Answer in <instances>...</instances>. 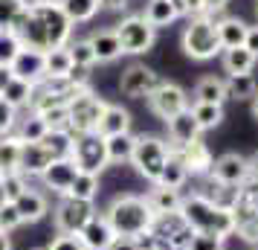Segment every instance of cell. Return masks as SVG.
<instances>
[{
  "instance_id": "obj_1",
  "label": "cell",
  "mask_w": 258,
  "mask_h": 250,
  "mask_svg": "<svg viewBox=\"0 0 258 250\" xmlns=\"http://www.w3.org/2000/svg\"><path fill=\"white\" fill-rule=\"evenodd\" d=\"M12 32L26 49H38V53H49L70 44L73 24L67 15L61 12L55 0H35L26 6V12L18 18Z\"/></svg>"
},
{
  "instance_id": "obj_2",
  "label": "cell",
  "mask_w": 258,
  "mask_h": 250,
  "mask_svg": "<svg viewBox=\"0 0 258 250\" xmlns=\"http://www.w3.org/2000/svg\"><path fill=\"white\" fill-rule=\"evenodd\" d=\"M180 215H183V221L191 227V233H209V236H232L235 233V215L229 207H223V204H215L212 198L206 195H186L183 201H180Z\"/></svg>"
},
{
  "instance_id": "obj_3",
  "label": "cell",
  "mask_w": 258,
  "mask_h": 250,
  "mask_svg": "<svg viewBox=\"0 0 258 250\" xmlns=\"http://www.w3.org/2000/svg\"><path fill=\"white\" fill-rule=\"evenodd\" d=\"M105 218H107V224L113 227L116 236L137 238V236H142V233L151 230L157 215L151 213L148 201L140 198V195H119V198H113L110 207L105 210Z\"/></svg>"
},
{
  "instance_id": "obj_4",
  "label": "cell",
  "mask_w": 258,
  "mask_h": 250,
  "mask_svg": "<svg viewBox=\"0 0 258 250\" xmlns=\"http://www.w3.org/2000/svg\"><path fill=\"white\" fill-rule=\"evenodd\" d=\"M183 53L195 61H209L221 53V41H218L212 15H200V18L188 21V26L183 29Z\"/></svg>"
},
{
  "instance_id": "obj_5",
  "label": "cell",
  "mask_w": 258,
  "mask_h": 250,
  "mask_svg": "<svg viewBox=\"0 0 258 250\" xmlns=\"http://www.w3.org/2000/svg\"><path fill=\"white\" fill-rule=\"evenodd\" d=\"M171 155V148L165 140L160 137H151V134H142L137 137V143H134V155H131V166L140 172L145 180H151L157 183L160 180V172H163L165 160Z\"/></svg>"
},
{
  "instance_id": "obj_6",
  "label": "cell",
  "mask_w": 258,
  "mask_h": 250,
  "mask_svg": "<svg viewBox=\"0 0 258 250\" xmlns=\"http://www.w3.org/2000/svg\"><path fill=\"white\" fill-rule=\"evenodd\" d=\"M107 102L93 90H82L67 102V114H70V131L73 134H93L99 128V119L105 114Z\"/></svg>"
},
{
  "instance_id": "obj_7",
  "label": "cell",
  "mask_w": 258,
  "mask_h": 250,
  "mask_svg": "<svg viewBox=\"0 0 258 250\" xmlns=\"http://www.w3.org/2000/svg\"><path fill=\"white\" fill-rule=\"evenodd\" d=\"M119 38V44H122V53H128V56H142V53H148L154 47V38H157V29H154L142 15H128V18H122V24L113 29Z\"/></svg>"
},
{
  "instance_id": "obj_8",
  "label": "cell",
  "mask_w": 258,
  "mask_h": 250,
  "mask_svg": "<svg viewBox=\"0 0 258 250\" xmlns=\"http://www.w3.org/2000/svg\"><path fill=\"white\" fill-rule=\"evenodd\" d=\"M73 163L79 166V172H90V175H102L110 163H107V152H105V137L99 134H76L73 143Z\"/></svg>"
},
{
  "instance_id": "obj_9",
  "label": "cell",
  "mask_w": 258,
  "mask_h": 250,
  "mask_svg": "<svg viewBox=\"0 0 258 250\" xmlns=\"http://www.w3.org/2000/svg\"><path fill=\"white\" fill-rule=\"evenodd\" d=\"M145 99H148V108H151L160 119H165V122L188 108L186 90H183L180 84H174V82H160Z\"/></svg>"
},
{
  "instance_id": "obj_10",
  "label": "cell",
  "mask_w": 258,
  "mask_h": 250,
  "mask_svg": "<svg viewBox=\"0 0 258 250\" xmlns=\"http://www.w3.org/2000/svg\"><path fill=\"white\" fill-rule=\"evenodd\" d=\"M209 178L221 186H244L249 180V160L238 152H226V155L212 160Z\"/></svg>"
},
{
  "instance_id": "obj_11",
  "label": "cell",
  "mask_w": 258,
  "mask_h": 250,
  "mask_svg": "<svg viewBox=\"0 0 258 250\" xmlns=\"http://www.w3.org/2000/svg\"><path fill=\"white\" fill-rule=\"evenodd\" d=\"M96 215L90 201H76V198H61V204L55 207V230L58 233H70L79 236L82 227Z\"/></svg>"
},
{
  "instance_id": "obj_12",
  "label": "cell",
  "mask_w": 258,
  "mask_h": 250,
  "mask_svg": "<svg viewBox=\"0 0 258 250\" xmlns=\"http://www.w3.org/2000/svg\"><path fill=\"white\" fill-rule=\"evenodd\" d=\"M232 215H235V233H241L246 241H258V198L249 195L244 186L238 189Z\"/></svg>"
},
{
  "instance_id": "obj_13",
  "label": "cell",
  "mask_w": 258,
  "mask_h": 250,
  "mask_svg": "<svg viewBox=\"0 0 258 250\" xmlns=\"http://www.w3.org/2000/svg\"><path fill=\"white\" fill-rule=\"evenodd\" d=\"M163 82L151 67H145V64H131L128 70L122 73V79H119V90L131 99H142V96H148L157 87V84Z\"/></svg>"
},
{
  "instance_id": "obj_14",
  "label": "cell",
  "mask_w": 258,
  "mask_h": 250,
  "mask_svg": "<svg viewBox=\"0 0 258 250\" xmlns=\"http://www.w3.org/2000/svg\"><path fill=\"white\" fill-rule=\"evenodd\" d=\"M76 175H79V166L73 163V157H55V160L44 169L41 180H44V186H47L49 192H55V195L64 198V195L70 192V183H73Z\"/></svg>"
},
{
  "instance_id": "obj_15",
  "label": "cell",
  "mask_w": 258,
  "mask_h": 250,
  "mask_svg": "<svg viewBox=\"0 0 258 250\" xmlns=\"http://www.w3.org/2000/svg\"><path fill=\"white\" fill-rule=\"evenodd\" d=\"M12 76L15 79H24L29 84H41L47 79V61H44V53H38V49H21L18 53V59L12 61Z\"/></svg>"
},
{
  "instance_id": "obj_16",
  "label": "cell",
  "mask_w": 258,
  "mask_h": 250,
  "mask_svg": "<svg viewBox=\"0 0 258 250\" xmlns=\"http://www.w3.org/2000/svg\"><path fill=\"white\" fill-rule=\"evenodd\" d=\"M52 160H55V157H52V152H49L44 143H24L18 172H21L24 178H41L44 169H47Z\"/></svg>"
},
{
  "instance_id": "obj_17",
  "label": "cell",
  "mask_w": 258,
  "mask_h": 250,
  "mask_svg": "<svg viewBox=\"0 0 258 250\" xmlns=\"http://www.w3.org/2000/svg\"><path fill=\"white\" fill-rule=\"evenodd\" d=\"M79 238H82V244L87 250H107L116 241V233H113V227L107 224L105 215H93V218L82 227Z\"/></svg>"
},
{
  "instance_id": "obj_18",
  "label": "cell",
  "mask_w": 258,
  "mask_h": 250,
  "mask_svg": "<svg viewBox=\"0 0 258 250\" xmlns=\"http://www.w3.org/2000/svg\"><path fill=\"white\" fill-rule=\"evenodd\" d=\"M165 125H168V140L174 143V148H183V145L200 140V128H198V122H195V117H191L188 108L180 111L177 117H171Z\"/></svg>"
},
{
  "instance_id": "obj_19",
  "label": "cell",
  "mask_w": 258,
  "mask_h": 250,
  "mask_svg": "<svg viewBox=\"0 0 258 250\" xmlns=\"http://www.w3.org/2000/svg\"><path fill=\"white\" fill-rule=\"evenodd\" d=\"M15 210H18V215H21V221L24 224H35V221H41L44 215L49 213V204H47V195L38 189H26L21 198H15Z\"/></svg>"
},
{
  "instance_id": "obj_20",
  "label": "cell",
  "mask_w": 258,
  "mask_h": 250,
  "mask_svg": "<svg viewBox=\"0 0 258 250\" xmlns=\"http://www.w3.org/2000/svg\"><path fill=\"white\" fill-rule=\"evenodd\" d=\"M183 163H186L188 175H206L212 166V155H209V145L203 140H195V143L183 145V148H171Z\"/></svg>"
},
{
  "instance_id": "obj_21",
  "label": "cell",
  "mask_w": 258,
  "mask_h": 250,
  "mask_svg": "<svg viewBox=\"0 0 258 250\" xmlns=\"http://www.w3.org/2000/svg\"><path fill=\"white\" fill-rule=\"evenodd\" d=\"M128 131H131V114L122 105H110V102H107L105 114H102V119H99V128H96V134L107 140V137L128 134Z\"/></svg>"
},
{
  "instance_id": "obj_22",
  "label": "cell",
  "mask_w": 258,
  "mask_h": 250,
  "mask_svg": "<svg viewBox=\"0 0 258 250\" xmlns=\"http://www.w3.org/2000/svg\"><path fill=\"white\" fill-rule=\"evenodd\" d=\"M215 29H218L221 49H238V47H244L249 26L241 18H223V21H215Z\"/></svg>"
},
{
  "instance_id": "obj_23",
  "label": "cell",
  "mask_w": 258,
  "mask_h": 250,
  "mask_svg": "<svg viewBox=\"0 0 258 250\" xmlns=\"http://www.w3.org/2000/svg\"><path fill=\"white\" fill-rule=\"evenodd\" d=\"M145 201L151 207L154 215H168V213H180V201H183V195L177 189H165L160 183H154V189L145 195Z\"/></svg>"
},
{
  "instance_id": "obj_24",
  "label": "cell",
  "mask_w": 258,
  "mask_h": 250,
  "mask_svg": "<svg viewBox=\"0 0 258 250\" xmlns=\"http://www.w3.org/2000/svg\"><path fill=\"white\" fill-rule=\"evenodd\" d=\"M87 41H90V47L96 53V61H113L122 56V44H119L113 29H96Z\"/></svg>"
},
{
  "instance_id": "obj_25",
  "label": "cell",
  "mask_w": 258,
  "mask_h": 250,
  "mask_svg": "<svg viewBox=\"0 0 258 250\" xmlns=\"http://www.w3.org/2000/svg\"><path fill=\"white\" fill-rule=\"evenodd\" d=\"M61 6V12L67 15V21L73 26L76 24H87V21H93L99 9H102V3L99 0H55Z\"/></svg>"
},
{
  "instance_id": "obj_26",
  "label": "cell",
  "mask_w": 258,
  "mask_h": 250,
  "mask_svg": "<svg viewBox=\"0 0 258 250\" xmlns=\"http://www.w3.org/2000/svg\"><path fill=\"white\" fill-rule=\"evenodd\" d=\"M195 102H203V105H223V102H226V82L218 79V76H203V79L195 84Z\"/></svg>"
},
{
  "instance_id": "obj_27",
  "label": "cell",
  "mask_w": 258,
  "mask_h": 250,
  "mask_svg": "<svg viewBox=\"0 0 258 250\" xmlns=\"http://www.w3.org/2000/svg\"><path fill=\"white\" fill-rule=\"evenodd\" d=\"M32 93H35V84L24 82V79H9L6 82V87L0 90V99L6 102V105H12L15 111H21V108H29V102H32Z\"/></svg>"
},
{
  "instance_id": "obj_28",
  "label": "cell",
  "mask_w": 258,
  "mask_h": 250,
  "mask_svg": "<svg viewBox=\"0 0 258 250\" xmlns=\"http://www.w3.org/2000/svg\"><path fill=\"white\" fill-rule=\"evenodd\" d=\"M21 148H24V140H21L18 134H6V137H0V178L18 172Z\"/></svg>"
},
{
  "instance_id": "obj_29",
  "label": "cell",
  "mask_w": 258,
  "mask_h": 250,
  "mask_svg": "<svg viewBox=\"0 0 258 250\" xmlns=\"http://www.w3.org/2000/svg\"><path fill=\"white\" fill-rule=\"evenodd\" d=\"M188 178H191V175H188L186 163H183V160L171 152V155H168V160H165L163 172H160V180H157V183H160V186H165V189H183Z\"/></svg>"
},
{
  "instance_id": "obj_30",
  "label": "cell",
  "mask_w": 258,
  "mask_h": 250,
  "mask_svg": "<svg viewBox=\"0 0 258 250\" xmlns=\"http://www.w3.org/2000/svg\"><path fill=\"white\" fill-rule=\"evenodd\" d=\"M142 18H145L154 29H160V26L174 24L180 15H177V9H174V3H171V0H148V3H145V12H142Z\"/></svg>"
},
{
  "instance_id": "obj_31",
  "label": "cell",
  "mask_w": 258,
  "mask_h": 250,
  "mask_svg": "<svg viewBox=\"0 0 258 250\" xmlns=\"http://www.w3.org/2000/svg\"><path fill=\"white\" fill-rule=\"evenodd\" d=\"M134 143H137V137H134L131 131L128 134H116V137H107L105 140L107 163H131Z\"/></svg>"
},
{
  "instance_id": "obj_32",
  "label": "cell",
  "mask_w": 258,
  "mask_h": 250,
  "mask_svg": "<svg viewBox=\"0 0 258 250\" xmlns=\"http://www.w3.org/2000/svg\"><path fill=\"white\" fill-rule=\"evenodd\" d=\"M255 56L249 49L238 47V49H223V70L229 76H244V73H252L255 67Z\"/></svg>"
},
{
  "instance_id": "obj_33",
  "label": "cell",
  "mask_w": 258,
  "mask_h": 250,
  "mask_svg": "<svg viewBox=\"0 0 258 250\" xmlns=\"http://www.w3.org/2000/svg\"><path fill=\"white\" fill-rule=\"evenodd\" d=\"M44 61H47V79H67L76 67H73L70 59V49L58 47V49H49L44 53Z\"/></svg>"
},
{
  "instance_id": "obj_34",
  "label": "cell",
  "mask_w": 258,
  "mask_h": 250,
  "mask_svg": "<svg viewBox=\"0 0 258 250\" xmlns=\"http://www.w3.org/2000/svg\"><path fill=\"white\" fill-rule=\"evenodd\" d=\"M99 195V175H90V172H79L70 183V192L64 198H76V201H90Z\"/></svg>"
},
{
  "instance_id": "obj_35",
  "label": "cell",
  "mask_w": 258,
  "mask_h": 250,
  "mask_svg": "<svg viewBox=\"0 0 258 250\" xmlns=\"http://www.w3.org/2000/svg\"><path fill=\"white\" fill-rule=\"evenodd\" d=\"M255 93H258V82L252 73L226 79V99H252Z\"/></svg>"
},
{
  "instance_id": "obj_36",
  "label": "cell",
  "mask_w": 258,
  "mask_h": 250,
  "mask_svg": "<svg viewBox=\"0 0 258 250\" xmlns=\"http://www.w3.org/2000/svg\"><path fill=\"white\" fill-rule=\"evenodd\" d=\"M188 111H191V117H195L200 131H209L215 125H221V119H223V105H203V102H195V105H188Z\"/></svg>"
},
{
  "instance_id": "obj_37",
  "label": "cell",
  "mask_w": 258,
  "mask_h": 250,
  "mask_svg": "<svg viewBox=\"0 0 258 250\" xmlns=\"http://www.w3.org/2000/svg\"><path fill=\"white\" fill-rule=\"evenodd\" d=\"M67 49H70L73 67H79V70H90L93 64H99V61H96V53H93V47H90V41H87V38H76V41H70Z\"/></svg>"
},
{
  "instance_id": "obj_38",
  "label": "cell",
  "mask_w": 258,
  "mask_h": 250,
  "mask_svg": "<svg viewBox=\"0 0 258 250\" xmlns=\"http://www.w3.org/2000/svg\"><path fill=\"white\" fill-rule=\"evenodd\" d=\"M41 143L52 152V157H70L73 143H76V134H70V131H47V137H44Z\"/></svg>"
},
{
  "instance_id": "obj_39",
  "label": "cell",
  "mask_w": 258,
  "mask_h": 250,
  "mask_svg": "<svg viewBox=\"0 0 258 250\" xmlns=\"http://www.w3.org/2000/svg\"><path fill=\"white\" fill-rule=\"evenodd\" d=\"M26 0H0V32H12V26L18 24V18L26 12Z\"/></svg>"
},
{
  "instance_id": "obj_40",
  "label": "cell",
  "mask_w": 258,
  "mask_h": 250,
  "mask_svg": "<svg viewBox=\"0 0 258 250\" xmlns=\"http://www.w3.org/2000/svg\"><path fill=\"white\" fill-rule=\"evenodd\" d=\"M47 131H49L47 122L38 117V114H29V117L24 119V125H21V134H18V137H21L24 143H41V140L47 137Z\"/></svg>"
},
{
  "instance_id": "obj_41",
  "label": "cell",
  "mask_w": 258,
  "mask_h": 250,
  "mask_svg": "<svg viewBox=\"0 0 258 250\" xmlns=\"http://www.w3.org/2000/svg\"><path fill=\"white\" fill-rule=\"evenodd\" d=\"M24 49V44L18 41L15 32H0V67H12V61L18 59V53Z\"/></svg>"
},
{
  "instance_id": "obj_42",
  "label": "cell",
  "mask_w": 258,
  "mask_h": 250,
  "mask_svg": "<svg viewBox=\"0 0 258 250\" xmlns=\"http://www.w3.org/2000/svg\"><path fill=\"white\" fill-rule=\"evenodd\" d=\"M0 183H3V195H6V201H15V198H21V195L29 189V183H26V178L21 175V172L3 175V178H0Z\"/></svg>"
},
{
  "instance_id": "obj_43",
  "label": "cell",
  "mask_w": 258,
  "mask_h": 250,
  "mask_svg": "<svg viewBox=\"0 0 258 250\" xmlns=\"http://www.w3.org/2000/svg\"><path fill=\"white\" fill-rule=\"evenodd\" d=\"M223 241H226V238H221V236H209V233H191L186 250H223Z\"/></svg>"
},
{
  "instance_id": "obj_44",
  "label": "cell",
  "mask_w": 258,
  "mask_h": 250,
  "mask_svg": "<svg viewBox=\"0 0 258 250\" xmlns=\"http://www.w3.org/2000/svg\"><path fill=\"white\" fill-rule=\"evenodd\" d=\"M21 224H24V221H21L18 210H15V204L6 201L0 207V230H3V233H12L15 227H21Z\"/></svg>"
},
{
  "instance_id": "obj_45",
  "label": "cell",
  "mask_w": 258,
  "mask_h": 250,
  "mask_svg": "<svg viewBox=\"0 0 258 250\" xmlns=\"http://www.w3.org/2000/svg\"><path fill=\"white\" fill-rule=\"evenodd\" d=\"M47 250H87L82 244V238L79 236H70V233H58V236L52 238L47 244Z\"/></svg>"
},
{
  "instance_id": "obj_46",
  "label": "cell",
  "mask_w": 258,
  "mask_h": 250,
  "mask_svg": "<svg viewBox=\"0 0 258 250\" xmlns=\"http://www.w3.org/2000/svg\"><path fill=\"white\" fill-rule=\"evenodd\" d=\"M15 122H18V111L12 105H6L3 99H0V137H6V134H12Z\"/></svg>"
},
{
  "instance_id": "obj_47",
  "label": "cell",
  "mask_w": 258,
  "mask_h": 250,
  "mask_svg": "<svg viewBox=\"0 0 258 250\" xmlns=\"http://www.w3.org/2000/svg\"><path fill=\"white\" fill-rule=\"evenodd\" d=\"M171 3H174L177 15H188V18H200V15H206L203 0H171Z\"/></svg>"
},
{
  "instance_id": "obj_48",
  "label": "cell",
  "mask_w": 258,
  "mask_h": 250,
  "mask_svg": "<svg viewBox=\"0 0 258 250\" xmlns=\"http://www.w3.org/2000/svg\"><path fill=\"white\" fill-rule=\"evenodd\" d=\"M244 49H249V53H252V56L258 59V26H249V29H246Z\"/></svg>"
},
{
  "instance_id": "obj_49",
  "label": "cell",
  "mask_w": 258,
  "mask_h": 250,
  "mask_svg": "<svg viewBox=\"0 0 258 250\" xmlns=\"http://www.w3.org/2000/svg\"><path fill=\"white\" fill-rule=\"evenodd\" d=\"M102 3V9H107V12H125L131 6V0H99Z\"/></svg>"
},
{
  "instance_id": "obj_50",
  "label": "cell",
  "mask_w": 258,
  "mask_h": 250,
  "mask_svg": "<svg viewBox=\"0 0 258 250\" xmlns=\"http://www.w3.org/2000/svg\"><path fill=\"white\" fill-rule=\"evenodd\" d=\"M107 250H137V241H134V238H125V236H116V241Z\"/></svg>"
},
{
  "instance_id": "obj_51",
  "label": "cell",
  "mask_w": 258,
  "mask_h": 250,
  "mask_svg": "<svg viewBox=\"0 0 258 250\" xmlns=\"http://www.w3.org/2000/svg\"><path fill=\"white\" fill-rule=\"evenodd\" d=\"M229 0H203V6H206V15H215V12H221L223 6H226Z\"/></svg>"
},
{
  "instance_id": "obj_52",
  "label": "cell",
  "mask_w": 258,
  "mask_h": 250,
  "mask_svg": "<svg viewBox=\"0 0 258 250\" xmlns=\"http://www.w3.org/2000/svg\"><path fill=\"white\" fill-rule=\"evenodd\" d=\"M249 178L258 180V152H255L252 157H249Z\"/></svg>"
},
{
  "instance_id": "obj_53",
  "label": "cell",
  "mask_w": 258,
  "mask_h": 250,
  "mask_svg": "<svg viewBox=\"0 0 258 250\" xmlns=\"http://www.w3.org/2000/svg\"><path fill=\"white\" fill-rule=\"evenodd\" d=\"M9 79H12V70H9V67H0V90L6 87V82H9Z\"/></svg>"
},
{
  "instance_id": "obj_54",
  "label": "cell",
  "mask_w": 258,
  "mask_h": 250,
  "mask_svg": "<svg viewBox=\"0 0 258 250\" xmlns=\"http://www.w3.org/2000/svg\"><path fill=\"white\" fill-rule=\"evenodd\" d=\"M0 250H12V241H9V233H0Z\"/></svg>"
},
{
  "instance_id": "obj_55",
  "label": "cell",
  "mask_w": 258,
  "mask_h": 250,
  "mask_svg": "<svg viewBox=\"0 0 258 250\" xmlns=\"http://www.w3.org/2000/svg\"><path fill=\"white\" fill-rule=\"evenodd\" d=\"M252 114H255V119H258V93L252 96Z\"/></svg>"
},
{
  "instance_id": "obj_56",
  "label": "cell",
  "mask_w": 258,
  "mask_h": 250,
  "mask_svg": "<svg viewBox=\"0 0 258 250\" xmlns=\"http://www.w3.org/2000/svg\"><path fill=\"white\" fill-rule=\"evenodd\" d=\"M6 204V195H3V183H0V207Z\"/></svg>"
},
{
  "instance_id": "obj_57",
  "label": "cell",
  "mask_w": 258,
  "mask_h": 250,
  "mask_svg": "<svg viewBox=\"0 0 258 250\" xmlns=\"http://www.w3.org/2000/svg\"><path fill=\"white\" fill-rule=\"evenodd\" d=\"M32 250H47V247H32Z\"/></svg>"
},
{
  "instance_id": "obj_58",
  "label": "cell",
  "mask_w": 258,
  "mask_h": 250,
  "mask_svg": "<svg viewBox=\"0 0 258 250\" xmlns=\"http://www.w3.org/2000/svg\"><path fill=\"white\" fill-rule=\"evenodd\" d=\"M255 12H258V6H255Z\"/></svg>"
}]
</instances>
